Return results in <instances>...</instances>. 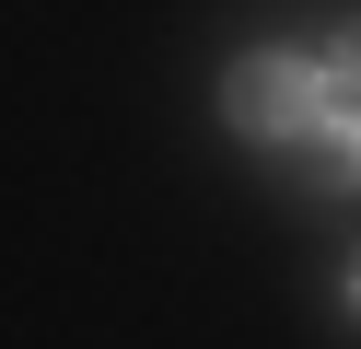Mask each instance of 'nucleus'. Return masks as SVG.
<instances>
[{
	"label": "nucleus",
	"mask_w": 361,
	"mask_h": 349,
	"mask_svg": "<svg viewBox=\"0 0 361 349\" xmlns=\"http://www.w3.org/2000/svg\"><path fill=\"white\" fill-rule=\"evenodd\" d=\"M291 175H303L314 198H326V186H361V116H338V105H326L303 140H291Z\"/></svg>",
	"instance_id": "f03ea898"
},
{
	"label": "nucleus",
	"mask_w": 361,
	"mask_h": 349,
	"mask_svg": "<svg viewBox=\"0 0 361 349\" xmlns=\"http://www.w3.org/2000/svg\"><path fill=\"white\" fill-rule=\"evenodd\" d=\"M221 116H233L245 140H303L314 116H326V59H303V47H245L233 70H221Z\"/></svg>",
	"instance_id": "f257e3e1"
},
{
	"label": "nucleus",
	"mask_w": 361,
	"mask_h": 349,
	"mask_svg": "<svg viewBox=\"0 0 361 349\" xmlns=\"http://www.w3.org/2000/svg\"><path fill=\"white\" fill-rule=\"evenodd\" d=\"M326 82H350V93H361V23H350V35L326 47Z\"/></svg>",
	"instance_id": "7ed1b4c3"
},
{
	"label": "nucleus",
	"mask_w": 361,
	"mask_h": 349,
	"mask_svg": "<svg viewBox=\"0 0 361 349\" xmlns=\"http://www.w3.org/2000/svg\"><path fill=\"white\" fill-rule=\"evenodd\" d=\"M350 302H361V268H350Z\"/></svg>",
	"instance_id": "20e7f679"
}]
</instances>
